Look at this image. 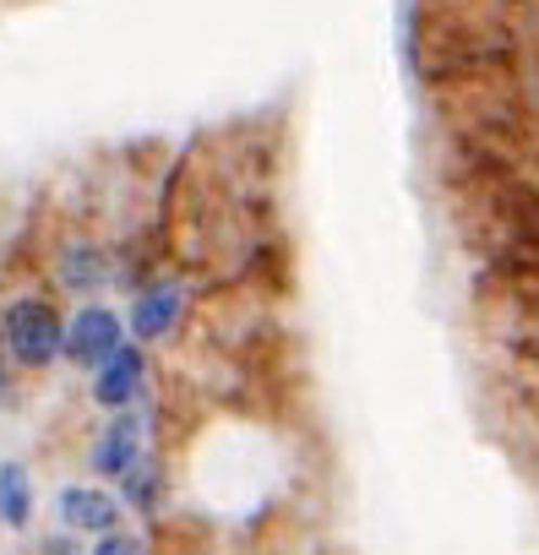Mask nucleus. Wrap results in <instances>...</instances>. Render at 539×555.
<instances>
[{"label":"nucleus","instance_id":"obj_2","mask_svg":"<svg viewBox=\"0 0 539 555\" xmlns=\"http://www.w3.org/2000/svg\"><path fill=\"white\" fill-rule=\"evenodd\" d=\"M126 338L142 344V349H158V344H175L185 333V322L196 317V284L185 272H153L131 289L126 300Z\"/></svg>","mask_w":539,"mask_h":555},{"label":"nucleus","instance_id":"obj_4","mask_svg":"<svg viewBox=\"0 0 539 555\" xmlns=\"http://www.w3.org/2000/svg\"><path fill=\"white\" fill-rule=\"evenodd\" d=\"M50 284L61 295L82 300H104L115 289V250L93 234H61V245L50 250Z\"/></svg>","mask_w":539,"mask_h":555},{"label":"nucleus","instance_id":"obj_6","mask_svg":"<svg viewBox=\"0 0 539 555\" xmlns=\"http://www.w3.org/2000/svg\"><path fill=\"white\" fill-rule=\"evenodd\" d=\"M50 512H55V528H66L72 539H88V544L104 539V533H115V528H131L120 495L110 485H99V479H66L55 490Z\"/></svg>","mask_w":539,"mask_h":555},{"label":"nucleus","instance_id":"obj_7","mask_svg":"<svg viewBox=\"0 0 539 555\" xmlns=\"http://www.w3.org/2000/svg\"><path fill=\"white\" fill-rule=\"evenodd\" d=\"M88 398L99 414H120V409H137L153 398V354L142 344H120L93 376H88Z\"/></svg>","mask_w":539,"mask_h":555},{"label":"nucleus","instance_id":"obj_1","mask_svg":"<svg viewBox=\"0 0 539 555\" xmlns=\"http://www.w3.org/2000/svg\"><path fill=\"white\" fill-rule=\"evenodd\" d=\"M61 333L66 311L55 295L17 289L12 300H0V360L17 376H50L61 365Z\"/></svg>","mask_w":539,"mask_h":555},{"label":"nucleus","instance_id":"obj_10","mask_svg":"<svg viewBox=\"0 0 539 555\" xmlns=\"http://www.w3.org/2000/svg\"><path fill=\"white\" fill-rule=\"evenodd\" d=\"M88 555H158V544H153L147 533H137V528H115V533L93 539Z\"/></svg>","mask_w":539,"mask_h":555},{"label":"nucleus","instance_id":"obj_5","mask_svg":"<svg viewBox=\"0 0 539 555\" xmlns=\"http://www.w3.org/2000/svg\"><path fill=\"white\" fill-rule=\"evenodd\" d=\"M126 344V317L115 300H82L72 317H66V333H61V365L93 376L115 349Z\"/></svg>","mask_w":539,"mask_h":555},{"label":"nucleus","instance_id":"obj_8","mask_svg":"<svg viewBox=\"0 0 539 555\" xmlns=\"http://www.w3.org/2000/svg\"><path fill=\"white\" fill-rule=\"evenodd\" d=\"M169 463L158 457V452H147L131 474H120L115 479V495H120V506H126V517H137V522H158L164 512H169Z\"/></svg>","mask_w":539,"mask_h":555},{"label":"nucleus","instance_id":"obj_12","mask_svg":"<svg viewBox=\"0 0 539 555\" xmlns=\"http://www.w3.org/2000/svg\"><path fill=\"white\" fill-rule=\"evenodd\" d=\"M23 403V376L7 365V360H0V414H12Z\"/></svg>","mask_w":539,"mask_h":555},{"label":"nucleus","instance_id":"obj_3","mask_svg":"<svg viewBox=\"0 0 539 555\" xmlns=\"http://www.w3.org/2000/svg\"><path fill=\"white\" fill-rule=\"evenodd\" d=\"M153 447V398L137 403V409H120V414H104L99 430L88 436V474L115 485L120 474H131Z\"/></svg>","mask_w":539,"mask_h":555},{"label":"nucleus","instance_id":"obj_9","mask_svg":"<svg viewBox=\"0 0 539 555\" xmlns=\"http://www.w3.org/2000/svg\"><path fill=\"white\" fill-rule=\"evenodd\" d=\"M34 517H39V485H34V468H28L23 457H7V463H0V528L17 533V539H28Z\"/></svg>","mask_w":539,"mask_h":555},{"label":"nucleus","instance_id":"obj_11","mask_svg":"<svg viewBox=\"0 0 539 555\" xmlns=\"http://www.w3.org/2000/svg\"><path fill=\"white\" fill-rule=\"evenodd\" d=\"M34 555H88V550H82V539H72L66 528H50V533L34 539Z\"/></svg>","mask_w":539,"mask_h":555}]
</instances>
